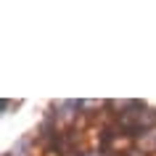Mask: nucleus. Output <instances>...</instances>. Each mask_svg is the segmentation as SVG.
Returning <instances> with one entry per match:
<instances>
[{
	"instance_id": "f03ea898",
	"label": "nucleus",
	"mask_w": 156,
	"mask_h": 156,
	"mask_svg": "<svg viewBox=\"0 0 156 156\" xmlns=\"http://www.w3.org/2000/svg\"><path fill=\"white\" fill-rule=\"evenodd\" d=\"M19 106H21L19 101H11V98H5V101H3V114H8L11 108H19Z\"/></svg>"
},
{
	"instance_id": "f257e3e1",
	"label": "nucleus",
	"mask_w": 156,
	"mask_h": 156,
	"mask_svg": "<svg viewBox=\"0 0 156 156\" xmlns=\"http://www.w3.org/2000/svg\"><path fill=\"white\" fill-rule=\"evenodd\" d=\"M50 111L56 114L58 124L61 127H74V124L80 122V116H82V101H77V98H64V101H53L50 103Z\"/></svg>"
},
{
	"instance_id": "7ed1b4c3",
	"label": "nucleus",
	"mask_w": 156,
	"mask_h": 156,
	"mask_svg": "<svg viewBox=\"0 0 156 156\" xmlns=\"http://www.w3.org/2000/svg\"><path fill=\"white\" fill-rule=\"evenodd\" d=\"M111 156H116V154H111Z\"/></svg>"
}]
</instances>
